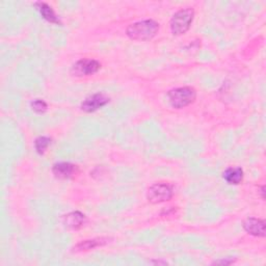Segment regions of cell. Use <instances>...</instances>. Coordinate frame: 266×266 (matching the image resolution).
<instances>
[{
    "mask_svg": "<svg viewBox=\"0 0 266 266\" xmlns=\"http://www.w3.org/2000/svg\"><path fill=\"white\" fill-rule=\"evenodd\" d=\"M173 187L168 183H156L147 191L148 201L152 204H159L170 201L173 196Z\"/></svg>",
    "mask_w": 266,
    "mask_h": 266,
    "instance_id": "4",
    "label": "cell"
},
{
    "mask_svg": "<svg viewBox=\"0 0 266 266\" xmlns=\"http://www.w3.org/2000/svg\"><path fill=\"white\" fill-rule=\"evenodd\" d=\"M86 220V217L83 213L79 212V211H74L71 212L69 214H66L63 216V225L69 228V229H73V230H77L79 228H81Z\"/></svg>",
    "mask_w": 266,
    "mask_h": 266,
    "instance_id": "9",
    "label": "cell"
},
{
    "mask_svg": "<svg viewBox=\"0 0 266 266\" xmlns=\"http://www.w3.org/2000/svg\"><path fill=\"white\" fill-rule=\"evenodd\" d=\"M52 172L58 179H69L74 176L76 172V165L70 162H58L53 165Z\"/></svg>",
    "mask_w": 266,
    "mask_h": 266,
    "instance_id": "8",
    "label": "cell"
},
{
    "mask_svg": "<svg viewBox=\"0 0 266 266\" xmlns=\"http://www.w3.org/2000/svg\"><path fill=\"white\" fill-rule=\"evenodd\" d=\"M234 261L233 260H219V261H215L213 262V264H225V265H229V264H232Z\"/></svg>",
    "mask_w": 266,
    "mask_h": 266,
    "instance_id": "15",
    "label": "cell"
},
{
    "mask_svg": "<svg viewBox=\"0 0 266 266\" xmlns=\"http://www.w3.org/2000/svg\"><path fill=\"white\" fill-rule=\"evenodd\" d=\"M108 242V238H95V239H91V240H84L74 248L76 251H90V250H94L98 247H102Z\"/></svg>",
    "mask_w": 266,
    "mask_h": 266,
    "instance_id": "11",
    "label": "cell"
},
{
    "mask_svg": "<svg viewBox=\"0 0 266 266\" xmlns=\"http://www.w3.org/2000/svg\"><path fill=\"white\" fill-rule=\"evenodd\" d=\"M193 16L194 11L191 8L182 9L177 12L171 20V30L173 35L180 36L185 34L192 23Z\"/></svg>",
    "mask_w": 266,
    "mask_h": 266,
    "instance_id": "3",
    "label": "cell"
},
{
    "mask_svg": "<svg viewBox=\"0 0 266 266\" xmlns=\"http://www.w3.org/2000/svg\"><path fill=\"white\" fill-rule=\"evenodd\" d=\"M50 143H51V140L49 138H47V137H40V138H38L36 140V142H35V147H36L37 152L39 154L43 155L44 153L46 152V150L49 147Z\"/></svg>",
    "mask_w": 266,
    "mask_h": 266,
    "instance_id": "13",
    "label": "cell"
},
{
    "mask_svg": "<svg viewBox=\"0 0 266 266\" xmlns=\"http://www.w3.org/2000/svg\"><path fill=\"white\" fill-rule=\"evenodd\" d=\"M264 190H265V187H264V186H262V187H261V192H262V198H265V195H264V192H265V191H264Z\"/></svg>",
    "mask_w": 266,
    "mask_h": 266,
    "instance_id": "16",
    "label": "cell"
},
{
    "mask_svg": "<svg viewBox=\"0 0 266 266\" xmlns=\"http://www.w3.org/2000/svg\"><path fill=\"white\" fill-rule=\"evenodd\" d=\"M159 30V24L154 20H144L128 26L126 34L133 41H148Z\"/></svg>",
    "mask_w": 266,
    "mask_h": 266,
    "instance_id": "1",
    "label": "cell"
},
{
    "mask_svg": "<svg viewBox=\"0 0 266 266\" xmlns=\"http://www.w3.org/2000/svg\"><path fill=\"white\" fill-rule=\"evenodd\" d=\"M243 229H245L250 235L256 237H264L265 236V221L260 218L249 217L243 221Z\"/></svg>",
    "mask_w": 266,
    "mask_h": 266,
    "instance_id": "7",
    "label": "cell"
},
{
    "mask_svg": "<svg viewBox=\"0 0 266 266\" xmlns=\"http://www.w3.org/2000/svg\"><path fill=\"white\" fill-rule=\"evenodd\" d=\"M196 97V92L193 87L184 86L174 88L168 93V100L174 108L180 109L191 104Z\"/></svg>",
    "mask_w": 266,
    "mask_h": 266,
    "instance_id": "2",
    "label": "cell"
},
{
    "mask_svg": "<svg viewBox=\"0 0 266 266\" xmlns=\"http://www.w3.org/2000/svg\"><path fill=\"white\" fill-rule=\"evenodd\" d=\"M31 107L38 114H43L47 110V104L45 101H43L41 99H36L31 102Z\"/></svg>",
    "mask_w": 266,
    "mask_h": 266,
    "instance_id": "14",
    "label": "cell"
},
{
    "mask_svg": "<svg viewBox=\"0 0 266 266\" xmlns=\"http://www.w3.org/2000/svg\"><path fill=\"white\" fill-rule=\"evenodd\" d=\"M101 68L99 61L95 59H80L72 66V73L75 76H87L97 73Z\"/></svg>",
    "mask_w": 266,
    "mask_h": 266,
    "instance_id": "5",
    "label": "cell"
},
{
    "mask_svg": "<svg viewBox=\"0 0 266 266\" xmlns=\"http://www.w3.org/2000/svg\"><path fill=\"white\" fill-rule=\"evenodd\" d=\"M224 179L232 185H237L241 183L243 179V171L241 168H229L223 174Z\"/></svg>",
    "mask_w": 266,
    "mask_h": 266,
    "instance_id": "10",
    "label": "cell"
},
{
    "mask_svg": "<svg viewBox=\"0 0 266 266\" xmlns=\"http://www.w3.org/2000/svg\"><path fill=\"white\" fill-rule=\"evenodd\" d=\"M36 7L38 8L39 12L41 13V15L43 16L44 19H46L47 21L51 22V23L60 24V21H59L58 17L56 16V14H55L54 11L52 10V8L49 7L47 4L38 3V4H36Z\"/></svg>",
    "mask_w": 266,
    "mask_h": 266,
    "instance_id": "12",
    "label": "cell"
},
{
    "mask_svg": "<svg viewBox=\"0 0 266 266\" xmlns=\"http://www.w3.org/2000/svg\"><path fill=\"white\" fill-rule=\"evenodd\" d=\"M109 102V98L104 94H95L87 97L81 103V109L85 113H94L99 108L105 106Z\"/></svg>",
    "mask_w": 266,
    "mask_h": 266,
    "instance_id": "6",
    "label": "cell"
}]
</instances>
